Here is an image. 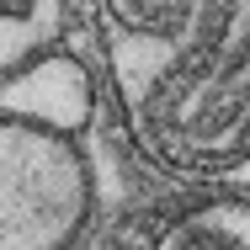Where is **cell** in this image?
Returning <instances> with one entry per match:
<instances>
[{
  "label": "cell",
  "instance_id": "cell-3",
  "mask_svg": "<svg viewBox=\"0 0 250 250\" xmlns=\"http://www.w3.org/2000/svg\"><path fill=\"white\" fill-rule=\"evenodd\" d=\"M0 112L59 133H85L96 117V80L75 53H38L0 80Z\"/></svg>",
  "mask_w": 250,
  "mask_h": 250
},
{
  "label": "cell",
  "instance_id": "cell-5",
  "mask_svg": "<svg viewBox=\"0 0 250 250\" xmlns=\"http://www.w3.org/2000/svg\"><path fill=\"white\" fill-rule=\"evenodd\" d=\"M64 5L69 0H0V80L64 32Z\"/></svg>",
  "mask_w": 250,
  "mask_h": 250
},
{
  "label": "cell",
  "instance_id": "cell-4",
  "mask_svg": "<svg viewBox=\"0 0 250 250\" xmlns=\"http://www.w3.org/2000/svg\"><path fill=\"white\" fill-rule=\"evenodd\" d=\"M154 250H250V202L218 197L181 213Z\"/></svg>",
  "mask_w": 250,
  "mask_h": 250
},
{
  "label": "cell",
  "instance_id": "cell-6",
  "mask_svg": "<svg viewBox=\"0 0 250 250\" xmlns=\"http://www.w3.org/2000/svg\"><path fill=\"white\" fill-rule=\"evenodd\" d=\"M218 181H234V187H245V192H250V154L240 160V165H229V170H224Z\"/></svg>",
  "mask_w": 250,
  "mask_h": 250
},
{
  "label": "cell",
  "instance_id": "cell-1",
  "mask_svg": "<svg viewBox=\"0 0 250 250\" xmlns=\"http://www.w3.org/2000/svg\"><path fill=\"white\" fill-rule=\"evenodd\" d=\"M128 139L176 176L250 154V0H91Z\"/></svg>",
  "mask_w": 250,
  "mask_h": 250
},
{
  "label": "cell",
  "instance_id": "cell-2",
  "mask_svg": "<svg viewBox=\"0 0 250 250\" xmlns=\"http://www.w3.org/2000/svg\"><path fill=\"white\" fill-rule=\"evenodd\" d=\"M91 218V170L69 133L0 112V250H64Z\"/></svg>",
  "mask_w": 250,
  "mask_h": 250
}]
</instances>
